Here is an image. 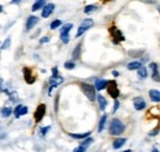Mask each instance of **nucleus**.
Here are the masks:
<instances>
[{"mask_svg": "<svg viewBox=\"0 0 160 152\" xmlns=\"http://www.w3.org/2000/svg\"><path fill=\"white\" fill-rule=\"evenodd\" d=\"M123 131H124V124L119 119H112L110 124V134L117 136V135H121Z\"/></svg>", "mask_w": 160, "mask_h": 152, "instance_id": "obj_1", "label": "nucleus"}, {"mask_svg": "<svg viewBox=\"0 0 160 152\" xmlns=\"http://www.w3.org/2000/svg\"><path fill=\"white\" fill-rule=\"evenodd\" d=\"M81 90H83L84 95L88 97L89 101H95V98H97L95 86L89 85V84H81Z\"/></svg>", "mask_w": 160, "mask_h": 152, "instance_id": "obj_2", "label": "nucleus"}, {"mask_svg": "<svg viewBox=\"0 0 160 152\" xmlns=\"http://www.w3.org/2000/svg\"><path fill=\"white\" fill-rule=\"evenodd\" d=\"M108 31H110V33H111V36H112V41H113V43L115 44H118L119 42H123L126 38H124V36L122 35V32L116 27V26H111L110 28H108Z\"/></svg>", "mask_w": 160, "mask_h": 152, "instance_id": "obj_3", "label": "nucleus"}, {"mask_svg": "<svg viewBox=\"0 0 160 152\" xmlns=\"http://www.w3.org/2000/svg\"><path fill=\"white\" fill-rule=\"evenodd\" d=\"M94 26V21L91 20V18H85L81 23H80V26H79V28H78V32H76V37H80L83 33H85L89 28H91Z\"/></svg>", "mask_w": 160, "mask_h": 152, "instance_id": "obj_4", "label": "nucleus"}, {"mask_svg": "<svg viewBox=\"0 0 160 152\" xmlns=\"http://www.w3.org/2000/svg\"><path fill=\"white\" fill-rule=\"evenodd\" d=\"M107 92H108V95H110L113 100H117V97L119 96V90H118V87H117L116 81H108Z\"/></svg>", "mask_w": 160, "mask_h": 152, "instance_id": "obj_5", "label": "nucleus"}, {"mask_svg": "<svg viewBox=\"0 0 160 152\" xmlns=\"http://www.w3.org/2000/svg\"><path fill=\"white\" fill-rule=\"evenodd\" d=\"M45 114H46V104L41 103V104L36 108V110H35V114H33V117H35V121H36V123H40V121L43 119Z\"/></svg>", "mask_w": 160, "mask_h": 152, "instance_id": "obj_6", "label": "nucleus"}, {"mask_svg": "<svg viewBox=\"0 0 160 152\" xmlns=\"http://www.w3.org/2000/svg\"><path fill=\"white\" fill-rule=\"evenodd\" d=\"M27 112H28V108H27L26 105H22V104L16 105V107H15V109H14V114H15V117H16V118H20V117H22V115L27 114Z\"/></svg>", "mask_w": 160, "mask_h": 152, "instance_id": "obj_7", "label": "nucleus"}, {"mask_svg": "<svg viewBox=\"0 0 160 152\" xmlns=\"http://www.w3.org/2000/svg\"><path fill=\"white\" fill-rule=\"evenodd\" d=\"M133 105L136 108V110H143L145 107H147V103L144 101V98H142L141 96L136 97L134 101H133Z\"/></svg>", "mask_w": 160, "mask_h": 152, "instance_id": "obj_8", "label": "nucleus"}, {"mask_svg": "<svg viewBox=\"0 0 160 152\" xmlns=\"http://www.w3.org/2000/svg\"><path fill=\"white\" fill-rule=\"evenodd\" d=\"M24 75H25V81L27 82V84H33L35 82V80H36V77L32 75V70L30 69V68H24Z\"/></svg>", "mask_w": 160, "mask_h": 152, "instance_id": "obj_9", "label": "nucleus"}, {"mask_svg": "<svg viewBox=\"0 0 160 152\" xmlns=\"http://www.w3.org/2000/svg\"><path fill=\"white\" fill-rule=\"evenodd\" d=\"M150 69L153 71V80L158 81L160 82V74H159V70H158V64L157 63H150Z\"/></svg>", "mask_w": 160, "mask_h": 152, "instance_id": "obj_10", "label": "nucleus"}, {"mask_svg": "<svg viewBox=\"0 0 160 152\" xmlns=\"http://www.w3.org/2000/svg\"><path fill=\"white\" fill-rule=\"evenodd\" d=\"M38 22V17L36 16H30L27 18V22H26V31H30L31 28H33V26H36V23Z\"/></svg>", "mask_w": 160, "mask_h": 152, "instance_id": "obj_11", "label": "nucleus"}, {"mask_svg": "<svg viewBox=\"0 0 160 152\" xmlns=\"http://www.w3.org/2000/svg\"><path fill=\"white\" fill-rule=\"evenodd\" d=\"M54 10V5L53 4H47L45 7H43V10H42V17H48L52 12H53Z\"/></svg>", "mask_w": 160, "mask_h": 152, "instance_id": "obj_12", "label": "nucleus"}, {"mask_svg": "<svg viewBox=\"0 0 160 152\" xmlns=\"http://www.w3.org/2000/svg\"><path fill=\"white\" fill-rule=\"evenodd\" d=\"M107 85H108V81H106V80H96V82H95V88H96L97 91H101V90H104V88H107Z\"/></svg>", "mask_w": 160, "mask_h": 152, "instance_id": "obj_13", "label": "nucleus"}, {"mask_svg": "<svg viewBox=\"0 0 160 152\" xmlns=\"http://www.w3.org/2000/svg\"><path fill=\"white\" fill-rule=\"evenodd\" d=\"M73 28V25L71 23H67L63 26V28L60 30V37H65V36H69V32L70 30Z\"/></svg>", "mask_w": 160, "mask_h": 152, "instance_id": "obj_14", "label": "nucleus"}, {"mask_svg": "<svg viewBox=\"0 0 160 152\" xmlns=\"http://www.w3.org/2000/svg\"><path fill=\"white\" fill-rule=\"evenodd\" d=\"M149 97L153 102H160V92L158 90H150L149 91Z\"/></svg>", "mask_w": 160, "mask_h": 152, "instance_id": "obj_15", "label": "nucleus"}, {"mask_svg": "<svg viewBox=\"0 0 160 152\" xmlns=\"http://www.w3.org/2000/svg\"><path fill=\"white\" fill-rule=\"evenodd\" d=\"M126 139H123V138H118V139H116L115 141H113V144H112V146H113V149L115 150H117V149H119V147H122L124 144H126Z\"/></svg>", "mask_w": 160, "mask_h": 152, "instance_id": "obj_16", "label": "nucleus"}, {"mask_svg": "<svg viewBox=\"0 0 160 152\" xmlns=\"http://www.w3.org/2000/svg\"><path fill=\"white\" fill-rule=\"evenodd\" d=\"M142 66H143V65H142L141 61H132V63H129V64L127 65V69H128V70H139Z\"/></svg>", "mask_w": 160, "mask_h": 152, "instance_id": "obj_17", "label": "nucleus"}, {"mask_svg": "<svg viewBox=\"0 0 160 152\" xmlns=\"http://www.w3.org/2000/svg\"><path fill=\"white\" fill-rule=\"evenodd\" d=\"M97 101H99V107H100V109H101V110H105V109H106V105H107L106 98H105L104 96L99 95V96H97Z\"/></svg>", "mask_w": 160, "mask_h": 152, "instance_id": "obj_18", "label": "nucleus"}, {"mask_svg": "<svg viewBox=\"0 0 160 152\" xmlns=\"http://www.w3.org/2000/svg\"><path fill=\"white\" fill-rule=\"evenodd\" d=\"M90 135H91L90 131L84 133V134H70V136H71L73 139H78V140H80V139H88Z\"/></svg>", "mask_w": 160, "mask_h": 152, "instance_id": "obj_19", "label": "nucleus"}, {"mask_svg": "<svg viewBox=\"0 0 160 152\" xmlns=\"http://www.w3.org/2000/svg\"><path fill=\"white\" fill-rule=\"evenodd\" d=\"M45 1L43 0H38V1H36L33 5H32V11H37V10H40V9H42V7H45Z\"/></svg>", "mask_w": 160, "mask_h": 152, "instance_id": "obj_20", "label": "nucleus"}, {"mask_svg": "<svg viewBox=\"0 0 160 152\" xmlns=\"http://www.w3.org/2000/svg\"><path fill=\"white\" fill-rule=\"evenodd\" d=\"M106 119H107V115L106 114H104V115L101 117V119H100V123H99V133H101V131L104 130V128H105V123H106Z\"/></svg>", "mask_w": 160, "mask_h": 152, "instance_id": "obj_21", "label": "nucleus"}, {"mask_svg": "<svg viewBox=\"0 0 160 152\" xmlns=\"http://www.w3.org/2000/svg\"><path fill=\"white\" fill-rule=\"evenodd\" d=\"M147 75H148L147 68L142 66V68H141V69L138 70V77H139V79H145V77H147Z\"/></svg>", "mask_w": 160, "mask_h": 152, "instance_id": "obj_22", "label": "nucleus"}, {"mask_svg": "<svg viewBox=\"0 0 160 152\" xmlns=\"http://www.w3.org/2000/svg\"><path fill=\"white\" fill-rule=\"evenodd\" d=\"M11 112H12V110H11L10 108H2V109H1V115L5 117V118H6V117H10Z\"/></svg>", "mask_w": 160, "mask_h": 152, "instance_id": "obj_23", "label": "nucleus"}, {"mask_svg": "<svg viewBox=\"0 0 160 152\" xmlns=\"http://www.w3.org/2000/svg\"><path fill=\"white\" fill-rule=\"evenodd\" d=\"M60 25H62V21H60V20H54L53 22L51 23V30H55V28H58Z\"/></svg>", "mask_w": 160, "mask_h": 152, "instance_id": "obj_24", "label": "nucleus"}, {"mask_svg": "<svg viewBox=\"0 0 160 152\" xmlns=\"http://www.w3.org/2000/svg\"><path fill=\"white\" fill-rule=\"evenodd\" d=\"M80 47H81V44H79L75 48V51H73V59H78L79 58V55H80Z\"/></svg>", "mask_w": 160, "mask_h": 152, "instance_id": "obj_25", "label": "nucleus"}, {"mask_svg": "<svg viewBox=\"0 0 160 152\" xmlns=\"http://www.w3.org/2000/svg\"><path fill=\"white\" fill-rule=\"evenodd\" d=\"M95 9H96V6H95V5H88V6L85 7L84 12H85V14H90V12L95 11Z\"/></svg>", "mask_w": 160, "mask_h": 152, "instance_id": "obj_26", "label": "nucleus"}, {"mask_svg": "<svg viewBox=\"0 0 160 152\" xmlns=\"http://www.w3.org/2000/svg\"><path fill=\"white\" fill-rule=\"evenodd\" d=\"M64 66H65V69L71 70V69H74V68H75V64H74L73 61H67V63L64 64Z\"/></svg>", "mask_w": 160, "mask_h": 152, "instance_id": "obj_27", "label": "nucleus"}, {"mask_svg": "<svg viewBox=\"0 0 160 152\" xmlns=\"http://www.w3.org/2000/svg\"><path fill=\"white\" fill-rule=\"evenodd\" d=\"M91 142H93V139H91V138H88V139L81 144V146H84V147H89V145H90Z\"/></svg>", "mask_w": 160, "mask_h": 152, "instance_id": "obj_28", "label": "nucleus"}, {"mask_svg": "<svg viewBox=\"0 0 160 152\" xmlns=\"http://www.w3.org/2000/svg\"><path fill=\"white\" fill-rule=\"evenodd\" d=\"M86 150H88V147H84V146H81V145H80L79 147L74 149V150H73V152H85Z\"/></svg>", "mask_w": 160, "mask_h": 152, "instance_id": "obj_29", "label": "nucleus"}, {"mask_svg": "<svg viewBox=\"0 0 160 152\" xmlns=\"http://www.w3.org/2000/svg\"><path fill=\"white\" fill-rule=\"evenodd\" d=\"M118 105H119V103H118V101L117 100H115V104H113V113L118 109Z\"/></svg>", "mask_w": 160, "mask_h": 152, "instance_id": "obj_30", "label": "nucleus"}, {"mask_svg": "<svg viewBox=\"0 0 160 152\" xmlns=\"http://www.w3.org/2000/svg\"><path fill=\"white\" fill-rule=\"evenodd\" d=\"M48 130H50V126H47V128H45V129H41V134H42V135H46Z\"/></svg>", "mask_w": 160, "mask_h": 152, "instance_id": "obj_31", "label": "nucleus"}, {"mask_svg": "<svg viewBox=\"0 0 160 152\" xmlns=\"http://www.w3.org/2000/svg\"><path fill=\"white\" fill-rule=\"evenodd\" d=\"M50 41V38L48 37H43L42 39H41V43H46V42H48Z\"/></svg>", "mask_w": 160, "mask_h": 152, "instance_id": "obj_32", "label": "nucleus"}, {"mask_svg": "<svg viewBox=\"0 0 160 152\" xmlns=\"http://www.w3.org/2000/svg\"><path fill=\"white\" fill-rule=\"evenodd\" d=\"M9 43H10V39H6V42L2 44V48H6V47L9 46Z\"/></svg>", "mask_w": 160, "mask_h": 152, "instance_id": "obj_33", "label": "nucleus"}, {"mask_svg": "<svg viewBox=\"0 0 160 152\" xmlns=\"http://www.w3.org/2000/svg\"><path fill=\"white\" fill-rule=\"evenodd\" d=\"M112 74H113V76H118V72H117V71H113Z\"/></svg>", "mask_w": 160, "mask_h": 152, "instance_id": "obj_34", "label": "nucleus"}, {"mask_svg": "<svg viewBox=\"0 0 160 152\" xmlns=\"http://www.w3.org/2000/svg\"><path fill=\"white\" fill-rule=\"evenodd\" d=\"M152 152H159V151H158L157 149H154V150H153V151H152Z\"/></svg>", "mask_w": 160, "mask_h": 152, "instance_id": "obj_35", "label": "nucleus"}, {"mask_svg": "<svg viewBox=\"0 0 160 152\" xmlns=\"http://www.w3.org/2000/svg\"><path fill=\"white\" fill-rule=\"evenodd\" d=\"M123 152H132L131 150H127V151H123Z\"/></svg>", "mask_w": 160, "mask_h": 152, "instance_id": "obj_36", "label": "nucleus"}, {"mask_svg": "<svg viewBox=\"0 0 160 152\" xmlns=\"http://www.w3.org/2000/svg\"><path fill=\"white\" fill-rule=\"evenodd\" d=\"M159 12H160V7H159Z\"/></svg>", "mask_w": 160, "mask_h": 152, "instance_id": "obj_37", "label": "nucleus"}]
</instances>
